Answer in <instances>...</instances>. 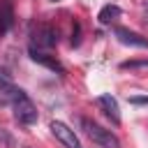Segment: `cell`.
I'll use <instances>...</instances> for the list:
<instances>
[{
    "mask_svg": "<svg viewBox=\"0 0 148 148\" xmlns=\"http://www.w3.org/2000/svg\"><path fill=\"white\" fill-rule=\"evenodd\" d=\"M81 127L97 146H102V148H120V141L111 130H104L102 125H97V123H92L88 118H81Z\"/></svg>",
    "mask_w": 148,
    "mask_h": 148,
    "instance_id": "obj_1",
    "label": "cell"
},
{
    "mask_svg": "<svg viewBox=\"0 0 148 148\" xmlns=\"http://www.w3.org/2000/svg\"><path fill=\"white\" fill-rule=\"evenodd\" d=\"M12 109H14L16 123H21V125H35V123H37V109H35V104L30 102V97H28L25 92H21V95L14 99Z\"/></svg>",
    "mask_w": 148,
    "mask_h": 148,
    "instance_id": "obj_2",
    "label": "cell"
},
{
    "mask_svg": "<svg viewBox=\"0 0 148 148\" xmlns=\"http://www.w3.org/2000/svg\"><path fill=\"white\" fill-rule=\"evenodd\" d=\"M51 132H53V136H56L65 148H81V143H79V139H76L74 130H69L65 123L53 120V123H51Z\"/></svg>",
    "mask_w": 148,
    "mask_h": 148,
    "instance_id": "obj_3",
    "label": "cell"
},
{
    "mask_svg": "<svg viewBox=\"0 0 148 148\" xmlns=\"http://www.w3.org/2000/svg\"><path fill=\"white\" fill-rule=\"evenodd\" d=\"M113 35H116V37H118V42H120V44H125V46L148 49V37H143V35H139V32L130 30V28H116V30H113Z\"/></svg>",
    "mask_w": 148,
    "mask_h": 148,
    "instance_id": "obj_4",
    "label": "cell"
},
{
    "mask_svg": "<svg viewBox=\"0 0 148 148\" xmlns=\"http://www.w3.org/2000/svg\"><path fill=\"white\" fill-rule=\"evenodd\" d=\"M32 37H35V44L42 46V49H51V46H56V42H58V35H56V30H53L51 25H39Z\"/></svg>",
    "mask_w": 148,
    "mask_h": 148,
    "instance_id": "obj_5",
    "label": "cell"
},
{
    "mask_svg": "<svg viewBox=\"0 0 148 148\" xmlns=\"http://www.w3.org/2000/svg\"><path fill=\"white\" fill-rule=\"evenodd\" d=\"M30 58H32L35 62H39V65H44V67H49V69L58 72V74H62V72H65V67L60 65V60H58L56 56H51V53H44V51L30 49Z\"/></svg>",
    "mask_w": 148,
    "mask_h": 148,
    "instance_id": "obj_6",
    "label": "cell"
},
{
    "mask_svg": "<svg viewBox=\"0 0 148 148\" xmlns=\"http://www.w3.org/2000/svg\"><path fill=\"white\" fill-rule=\"evenodd\" d=\"M97 106L104 111L106 118L113 120V125L120 123V113H118V102H116V97H111V95H99V97H97Z\"/></svg>",
    "mask_w": 148,
    "mask_h": 148,
    "instance_id": "obj_7",
    "label": "cell"
},
{
    "mask_svg": "<svg viewBox=\"0 0 148 148\" xmlns=\"http://www.w3.org/2000/svg\"><path fill=\"white\" fill-rule=\"evenodd\" d=\"M12 25H14V9H12V2H9V0H2V2H0V35H5Z\"/></svg>",
    "mask_w": 148,
    "mask_h": 148,
    "instance_id": "obj_8",
    "label": "cell"
},
{
    "mask_svg": "<svg viewBox=\"0 0 148 148\" xmlns=\"http://www.w3.org/2000/svg\"><path fill=\"white\" fill-rule=\"evenodd\" d=\"M120 7L118 5H104L102 9H99V14H97V18H99V23L102 25H111L116 18H120Z\"/></svg>",
    "mask_w": 148,
    "mask_h": 148,
    "instance_id": "obj_9",
    "label": "cell"
},
{
    "mask_svg": "<svg viewBox=\"0 0 148 148\" xmlns=\"http://www.w3.org/2000/svg\"><path fill=\"white\" fill-rule=\"evenodd\" d=\"M21 92H23V90H21V88H14L12 83H9V86H2V88H0V106L14 104V99H16Z\"/></svg>",
    "mask_w": 148,
    "mask_h": 148,
    "instance_id": "obj_10",
    "label": "cell"
},
{
    "mask_svg": "<svg viewBox=\"0 0 148 148\" xmlns=\"http://www.w3.org/2000/svg\"><path fill=\"white\" fill-rule=\"evenodd\" d=\"M120 67L123 69H139V67H148V60H127Z\"/></svg>",
    "mask_w": 148,
    "mask_h": 148,
    "instance_id": "obj_11",
    "label": "cell"
},
{
    "mask_svg": "<svg viewBox=\"0 0 148 148\" xmlns=\"http://www.w3.org/2000/svg\"><path fill=\"white\" fill-rule=\"evenodd\" d=\"M9 83H12V74H9L5 67H0V88H2V86H9Z\"/></svg>",
    "mask_w": 148,
    "mask_h": 148,
    "instance_id": "obj_12",
    "label": "cell"
},
{
    "mask_svg": "<svg viewBox=\"0 0 148 148\" xmlns=\"http://www.w3.org/2000/svg\"><path fill=\"white\" fill-rule=\"evenodd\" d=\"M0 141H2L7 148H14V139H12V136H9L5 130H0Z\"/></svg>",
    "mask_w": 148,
    "mask_h": 148,
    "instance_id": "obj_13",
    "label": "cell"
},
{
    "mask_svg": "<svg viewBox=\"0 0 148 148\" xmlns=\"http://www.w3.org/2000/svg\"><path fill=\"white\" fill-rule=\"evenodd\" d=\"M130 104H148V97H130Z\"/></svg>",
    "mask_w": 148,
    "mask_h": 148,
    "instance_id": "obj_14",
    "label": "cell"
}]
</instances>
